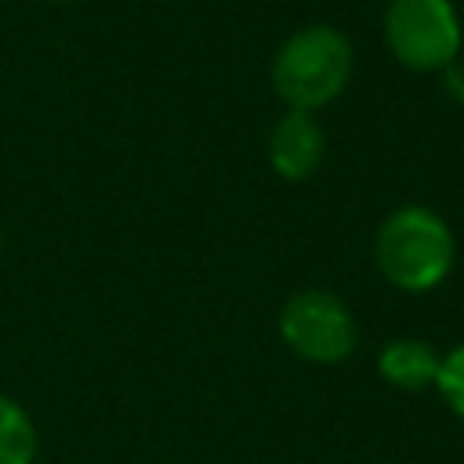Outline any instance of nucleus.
Here are the masks:
<instances>
[{"label": "nucleus", "mask_w": 464, "mask_h": 464, "mask_svg": "<svg viewBox=\"0 0 464 464\" xmlns=\"http://www.w3.org/2000/svg\"><path fill=\"white\" fill-rule=\"evenodd\" d=\"M373 261L395 290L428 294L450 279L457 236L439 210L424 203H402L381 218L373 232Z\"/></svg>", "instance_id": "obj_1"}, {"label": "nucleus", "mask_w": 464, "mask_h": 464, "mask_svg": "<svg viewBox=\"0 0 464 464\" xmlns=\"http://www.w3.org/2000/svg\"><path fill=\"white\" fill-rule=\"evenodd\" d=\"M355 72L352 40L334 25H301L290 33L268 69L272 91L286 109L319 112L344 94Z\"/></svg>", "instance_id": "obj_2"}, {"label": "nucleus", "mask_w": 464, "mask_h": 464, "mask_svg": "<svg viewBox=\"0 0 464 464\" xmlns=\"http://www.w3.org/2000/svg\"><path fill=\"white\" fill-rule=\"evenodd\" d=\"M388 54L410 72H442L460 62L464 25L453 0H388L381 18Z\"/></svg>", "instance_id": "obj_3"}, {"label": "nucleus", "mask_w": 464, "mask_h": 464, "mask_svg": "<svg viewBox=\"0 0 464 464\" xmlns=\"http://www.w3.org/2000/svg\"><path fill=\"white\" fill-rule=\"evenodd\" d=\"M283 344L315 366H337L355 355L359 348V323L344 297L323 286L294 290L276 319Z\"/></svg>", "instance_id": "obj_4"}, {"label": "nucleus", "mask_w": 464, "mask_h": 464, "mask_svg": "<svg viewBox=\"0 0 464 464\" xmlns=\"http://www.w3.org/2000/svg\"><path fill=\"white\" fill-rule=\"evenodd\" d=\"M265 156H268V167L276 178L308 181L326 156V130H323L319 116L301 112V109H286L268 130Z\"/></svg>", "instance_id": "obj_5"}, {"label": "nucleus", "mask_w": 464, "mask_h": 464, "mask_svg": "<svg viewBox=\"0 0 464 464\" xmlns=\"http://www.w3.org/2000/svg\"><path fill=\"white\" fill-rule=\"evenodd\" d=\"M442 366V352L424 337H392L377 352V373L384 384L399 392H428L435 388Z\"/></svg>", "instance_id": "obj_6"}, {"label": "nucleus", "mask_w": 464, "mask_h": 464, "mask_svg": "<svg viewBox=\"0 0 464 464\" xmlns=\"http://www.w3.org/2000/svg\"><path fill=\"white\" fill-rule=\"evenodd\" d=\"M40 435L29 410L0 392V464H36Z\"/></svg>", "instance_id": "obj_7"}, {"label": "nucleus", "mask_w": 464, "mask_h": 464, "mask_svg": "<svg viewBox=\"0 0 464 464\" xmlns=\"http://www.w3.org/2000/svg\"><path fill=\"white\" fill-rule=\"evenodd\" d=\"M435 392L442 395V402L450 406V413L464 420V341L453 344L450 352H442V366H439V377H435Z\"/></svg>", "instance_id": "obj_8"}, {"label": "nucleus", "mask_w": 464, "mask_h": 464, "mask_svg": "<svg viewBox=\"0 0 464 464\" xmlns=\"http://www.w3.org/2000/svg\"><path fill=\"white\" fill-rule=\"evenodd\" d=\"M439 76H442V91H446L457 105H464V65H460V62H453V65H450V69H442Z\"/></svg>", "instance_id": "obj_9"}, {"label": "nucleus", "mask_w": 464, "mask_h": 464, "mask_svg": "<svg viewBox=\"0 0 464 464\" xmlns=\"http://www.w3.org/2000/svg\"><path fill=\"white\" fill-rule=\"evenodd\" d=\"M0 250H4V228H0Z\"/></svg>", "instance_id": "obj_10"}, {"label": "nucleus", "mask_w": 464, "mask_h": 464, "mask_svg": "<svg viewBox=\"0 0 464 464\" xmlns=\"http://www.w3.org/2000/svg\"><path fill=\"white\" fill-rule=\"evenodd\" d=\"M51 4H69V0H51Z\"/></svg>", "instance_id": "obj_11"}]
</instances>
